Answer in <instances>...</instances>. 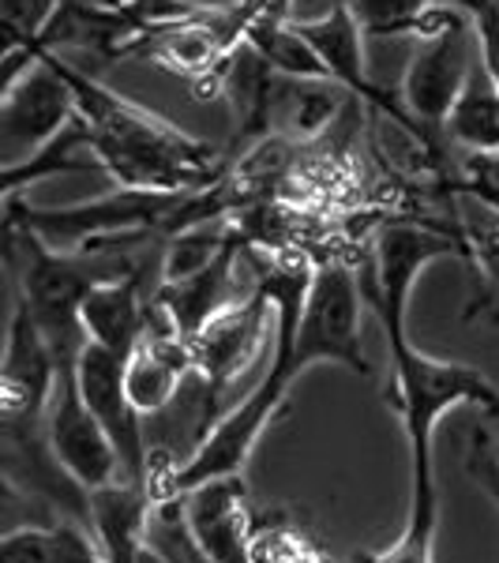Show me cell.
Instances as JSON below:
<instances>
[{
  "label": "cell",
  "mask_w": 499,
  "mask_h": 563,
  "mask_svg": "<svg viewBox=\"0 0 499 563\" xmlns=\"http://www.w3.org/2000/svg\"><path fill=\"white\" fill-rule=\"evenodd\" d=\"M49 57L76 95V113L87 124L98 169H106L117 185L192 192L214 185L230 169V158H222L207 140L180 132L162 113L102 87L87 71L65 65L53 49Z\"/></svg>",
  "instance_id": "6da1fadb"
},
{
  "label": "cell",
  "mask_w": 499,
  "mask_h": 563,
  "mask_svg": "<svg viewBox=\"0 0 499 563\" xmlns=\"http://www.w3.org/2000/svg\"><path fill=\"white\" fill-rule=\"evenodd\" d=\"M4 260L12 294L31 308L34 323L49 342L57 368H76L87 346L84 305L98 286L135 275L140 260L121 249L57 252L23 225H4Z\"/></svg>",
  "instance_id": "7a4b0ae2"
},
{
  "label": "cell",
  "mask_w": 499,
  "mask_h": 563,
  "mask_svg": "<svg viewBox=\"0 0 499 563\" xmlns=\"http://www.w3.org/2000/svg\"><path fill=\"white\" fill-rule=\"evenodd\" d=\"M192 192L117 185L113 192L71 207H31L23 203L20 192L0 199H4V225H23V230L38 233L57 252H102L121 249V241H166L177 211Z\"/></svg>",
  "instance_id": "3957f363"
},
{
  "label": "cell",
  "mask_w": 499,
  "mask_h": 563,
  "mask_svg": "<svg viewBox=\"0 0 499 563\" xmlns=\"http://www.w3.org/2000/svg\"><path fill=\"white\" fill-rule=\"evenodd\" d=\"M387 350H391L387 406L402 417L413 481H435L432 440L440 417L455 406H477V410L499 417V387L474 365L421 353L410 342V334H387Z\"/></svg>",
  "instance_id": "277c9868"
},
{
  "label": "cell",
  "mask_w": 499,
  "mask_h": 563,
  "mask_svg": "<svg viewBox=\"0 0 499 563\" xmlns=\"http://www.w3.org/2000/svg\"><path fill=\"white\" fill-rule=\"evenodd\" d=\"M477 57H480V42H477L474 12L458 15L447 31L421 38L410 53L398 102H402L410 121L429 140L435 158H443L440 132H447V117L462 98V90H466Z\"/></svg>",
  "instance_id": "5b68a950"
},
{
  "label": "cell",
  "mask_w": 499,
  "mask_h": 563,
  "mask_svg": "<svg viewBox=\"0 0 499 563\" xmlns=\"http://www.w3.org/2000/svg\"><path fill=\"white\" fill-rule=\"evenodd\" d=\"M361 305H365V294L350 263H315L301 323L293 331V357L301 372L312 365H342L357 376H372L365 346H361Z\"/></svg>",
  "instance_id": "8992f818"
},
{
  "label": "cell",
  "mask_w": 499,
  "mask_h": 563,
  "mask_svg": "<svg viewBox=\"0 0 499 563\" xmlns=\"http://www.w3.org/2000/svg\"><path fill=\"white\" fill-rule=\"evenodd\" d=\"M462 256L469 260V244L462 238V225L455 230H435V225L395 222L379 230L372 256L361 271V294L365 305L379 316L387 334H406V316H410L413 282L432 260Z\"/></svg>",
  "instance_id": "52a82bcc"
},
{
  "label": "cell",
  "mask_w": 499,
  "mask_h": 563,
  "mask_svg": "<svg viewBox=\"0 0 499 563\" xmlns=\"http://www.w3.org/2000/svg\"><path fill=\"white\" fill-rule=\"evenodd\" d=\"M57 387V357L34 323L31 308L12 294V323L4 346V384H0V413L4 440L45 435V410Z\"/></svg>",
  "instance_id": "ba28073f"
},
{
  "label": "cell",
  "mask_w": 499,
  "mask_h": 563,
  "mask_svg": "<svg viewBox=\"0 0 499 563\" xmlns=\"http://www.w3.org/2000/svg\"><path fill=\"white\" fill-rule=\"evenodd\" d=\"M76 117V95L68 79L53 65L49 49H42L38 65L23 71L12 87L0 90V151L4 169L20 166L38 154L65 124Z\"/></svg>",
  "instance_id": "9c48e42d"
},
{
  "label": "cell",
  "mask_w": 499,
  "mask_h": 563,
  "mask_svg": "<svg viewBox=\"0 0 499 563\" xmlns=\"http://www.w3.org/2000/svg\"><path fill=\"white\" fill-rule=\"evenodd\" d=\"M45 440L49 451L57 455L60 466L68 470L87 493L106 488L124 477L121 455H117L113 440L102 429L90 406L84 402L76 368H57V387H53V402L45 410Z\"/></svg>",
  "instance_id": "30bf717a"
},
{
  "label": "cell",
  "mask_w": 499,
  "mask_h": 563,
  "mask_svg": "<svg viewBox=\"0 0 499 563\" xmlns=\"http://www.w3.org/2000/svg\"><path fill=\"white\" fill-rule=\"evenodd\" d=\"M76 379L84 390V402L90 413L102 421V429L113 440L117 455H121L124 477L151 485V443H147V417L135 410L124 387V357L109 353L98 342H87L76 361Z\"/></svg>",
  "instance_id": "8fae6325"
},
{
  "label": "cell",
  "mask_w": 499,
  "mask_h": 563,
  "mask_svg": "<svg viewBox=\"0 0 499 563\" xmlns=\"http://www.w3.org/2000/svg\"><path fill=\"white\" fill-rule=\"evenodd\" d=\"M270 312H275L270 297L263 294V289H256V294H248L244 301L218 312L214 320L188 342V350H192V368L218 390V395H222V390L248 368V361L259 353Z\"/></svg>",
  "instance_id": "7c38bea8"
},
{
  "label": "cell",
  "mask_w": 499,
  "mask_h": 563,
  "mask_svg": "<svg viewBox=\"0 0 499 563\" xmlns=\"http://www.w3.org/2000/svg\"><path fill=\"white\" fill-rule=\"evenodd\" d=\"M185 504V519L196 544L211 563H252L248 538H244V485L241 477L199 485Z\"/></svg>",
  "instance_id": "4fadbf2b"
},
{
  "label": "cell",
  "mask_w": 499,
  "mask_h": 563,
  "mask_svg": "<svg viewBox=\"0 0 499 563\" xmlns=\"http://www.w3.org/2000/svg\"><path fill=\"white\" fill-rule=\"evenodd\" d=\"M154 301L143 297V271L129 278H117L98 286L84 305V331L87 342H98L109 353L129 361L132 350L143 342L151 327Z\"/></svg>",
  "instance_id": "5bb4252c"
},
{
  "label": "cell",
  "mask_w": 499,
  "mask_h": 563,
  "mask_svg": "<svg viewBox=\"0 0 499 563\" xmlns=\"http://www.w3.org/2000/svg\"><path fill=\"white\" fill-rule=\"evenodd\" d=\"M4 563H109L95 530L79 519L12 530L0 544Z\"/></svg>",
  "instance_id": "9a60e30c"
},
{
  "label": "cell",
  "mask_w": 499,
  "mask_h": 563,
  "mask_svg": "<svg viewBox=\"0 0 499 563\" xmlns=\"http://www.w3.org/2000/svg\"><path fill=\"white\" fill-rule=\"evenodd\" d=\"M350 4L361 31L372 34V38L413 34L417 42L447 31L458 15L469 12V8L447 4V0H350Z\"/></svg>",
  "instance_id": "2e32d148"
},
{
  "label": "cell",
  "mask_w": 499,
  "mask_h": 563,
  "mask_svg": "<svg viewBox=\"0 0 499 563\" xmlns=\"http://www.w3.org/2000/svg\"><path fill=\"white\" fill-rule=\"evenodd\" d=\"M323 84L326 79L275 76V90H270V135L301 143L320 135L331 124V117L339 113V98L331 90H323Z\"/></svg>",
  "instance_id": "e0dca14e"
},
{
  "label": "cell",
  "mask_w": 499,
  "mask_h": 563,
  "mask_svg": "<svg viewBox=\"0 0 499 563\" xmlns=\"http://www.w3.org/2000/svg\"><path fill=\"white\" fill-rule=\"evenodd\" d=\"M95 166H98V158H95V151H90L87 124L79 121V113H76L38 154H31V158L12 169H0V196L23 192V188L38 185L42 177L84 174V169H95Z\"/></svg>",
  "instance_id": "ac0fdd59"
},
{
  "label": "cell",
  "mask_w": 499,
  "mask_h": 563,
  "mask_svg": "<svg viewBox=\"0 0 499 563\" xmlns=\"http://www.w3.org/2000/svg\"><path fill=\"white\" fill-rule=\"evenodd\" d=\"M447 132L451 143H458L466 154L499 151V87L480 57L474 71H469V84L462 90V98L451 109Z\"/></svg>",
  "instance_id": "d6986e66"
},
{
  "label": "cell",
  "mask_w": 499,
  "mask_h": 563,
  "mask_svg": "<svg viewBox=\"0 0 499 563\" xmlns=\"http://www.w3.org/2000/svg\"><path fill=\"white\" fill-rule=\"evenodd\" d=\"M435 526H440V499L435 481H413L410 488V519H406L391 549L376 552L365 563H432L435 552Z\"/></svg>",
  "instance_id": "ffe728a7"
},
{
  "label": "cell",
  "mask_w": 499,
  "mask_h": 563,
  "mask_svg": "<svg viewBox=\"0 0 499 563\" xmlns=\"http://www.w3.org/2000/svg\"><path fill=\"white\" fill-rule=\"evenodd\" d=\"M65 0H0V26H4V49L31 45L45 34L53 15Z\"/></svg>",
  "instance_id": "44dd1931"
},
{
  "label": "cell",
  "mask_w": 499,
  "mask_h": 563,
  "mask_svg": "<svg viewBox=\"0 0 499 563\" xmlns=\"http://www.w3.org/2000/svg\"><path fill=\"white\" fill-rule=\"evenodd\" d=\"M474 455L485 459V466H480V462L474 459L477 481H480V485H488L499 496V451H488V440H485V435H477V440H474Z\"/></svg>",
  "instance_id": "7402d4cb"
},
{
  "label": "cell",
  "mask_w": 499,
  "mask_h": 563,
  "mask_svg": "<svg viewBox=\"0 0 499 563\" xmlns=\"http://www.w3.org/2000/svg\"><path fill=\"white\" fill-rule=\"evenodd\" d=\"M87 4H121V0H87Z\"/></svg>",
  "instance_id": "603a6c76"
}]
</instances>
